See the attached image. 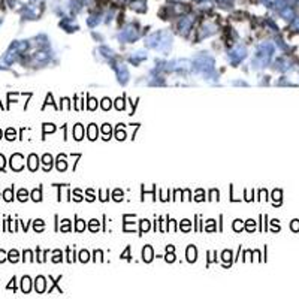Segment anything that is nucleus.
<instances>
[{
    "label": "nucleus",
    "instance_id": "1",
    "mask_svg": "<svg viewBox=\"0 0 299 299\" xmlns=\"http://www.w3.org/2000/svg\"><path fill=\"white\" fill-rule=\"evenodd\" d=\"M9 259H10L12 262H15V260H16V253H15V251H13V253H10V254H9Z\"/></svg>",
    "mask_w": 299,
    "mask_h": 299
},
{
    "label": "nucleus",
    "instance_id": "2",
    "mask_svg": "<svg viewBox=\"0 0 299 299\" xmlns=\"http://www.w3.org/2000/svg\"><path fill=\"white\" fill-rule=\"evenodd\" d=\"M3 260H4V254L0 251V262H3Z\"/></svg>",
    "mask_w": 299,
    "mask_h": 299
}]
</instances>
